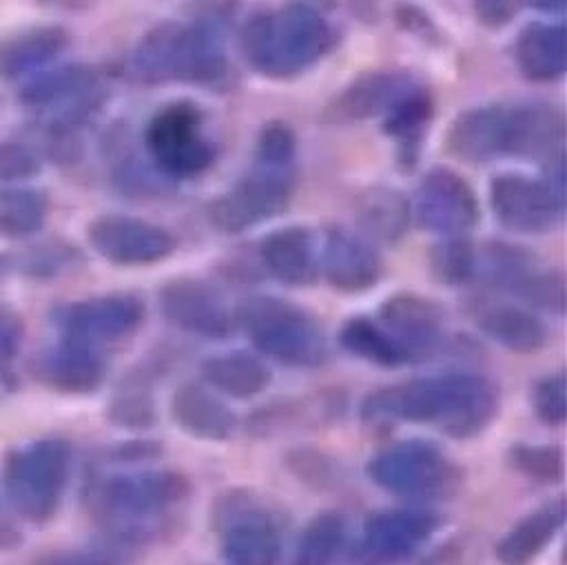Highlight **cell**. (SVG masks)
Listing matches in <instances>:
<instances>
[{"label": "cell", "instance_id": "obj_1", "mask_svg": "<svg viewBox=\"0 0 567 565\" xmlns=\"http://www.w3.org/2000/svg\"><path fill=\"white\" fill-rule=\"evenodd\" d=\"M498 414V388L474 372H447L392 383L370 392L363 417L408 421L441 430L452 439L481 434Z\"/></svg>", "mask_w": 567, "mask_h": 565}, {"label": "cell", "instance_id": "obj_2", "mask_svg": "<svg viewBox=\"0 0 567 565\" xmlns=\"http://www.w3.org/2000/svg\"><path fill=\"white\" fill-rule=\"evenodd\" d=\"M565 117L549 102L485 104L458 113L447 129V151L465 164L498 157L551 160L563 153Z\"/></svg>", "mask_w": 567, "mask_h": 565}, {"label": "cell", "instance_id": "obj_3", "mask_svg": "<svg viewBox=\"0 0 567 565\" xmlns=\"http://www.w3.org/2000/svg\"><path fill=\"white\" fill-rule=\"evenodd\" d=\"M334 44V27L317 9L301 2L255 13L239 35L248 66L270 80H290L306 73Z\"/></svg>", "mask_w": 567, "mask_h": 565}, {"label": "cell", "instance_id": "obj_4", "mask_svg": "<svg viewBox=\"0 0 567 565\" xmlns=\"http://www.w3.org/2000/svg\"><path fill=\"white\" fill-rule=\"evenodd\" d=\"M190 494L175 470H140L104 479L95 490L100 514L126 538L144 541L175 527Z\"/></svg>", "mask_w": 567, "mask_h": 565}, {"label": "cell", "instance_id": "obj_5", "mask_svg": "<svg viewBox=\"0 0 567 565\" xmlns=\"http://www.w3.org/2000/svg\"><path fill=\"white\" fill-rule=\"evenodd\" d=\"M133 71L151 84L221 86L228 80V60L215 29L199 22L171 20L140 40L133 53Z\"/></svg>", "mask_w": 567, "mask_h": 565}, {"label": "cell", "instance_id": "obj_6", "mask_svg": "<svg viewBox=\"0 0 567 565\" xmlns=\"http://www.w3.org/2000/svg\"><path fill=\"white\" fill-rule=\"evenodd\" d=\"M233 317L268 359L292 368H315L328 359L319 319L292 301L270 295L246 297Z\"/></svg>", "mask_w": 567, "mask_h": 565}, {"label": "cell", "instance_id": "obj_7", "mask_svg": "<svg viewBox=\"0 0 567 565\" xmlns=\"http://www.w3.org/2000/svg\"><path fill=\"white\" fill-rule=\"evenodd\" d=\"M71 468L66 441L47 439L9 454L2 487L13 510L27 521H49L62 499Z\"/></svg>", "mask_w": 567, "mask_h": 565}, {"label": "cell", "instance_id": "obj_8", "mask_svg": "<svg viewBox=\"0 0 567 565\" xmlns=\"http://www.w3.org/2000/svg\"><path fill=\"white\" fill-rule=\"evenodd\" d=\"M370 481L403 499H447L461 485V470L430 441H399L377 452L365 468Z\"/></svg>", "mask_w": 567, "mask_h": 565}, {"label": "cell", "instance_id": "obj_9", "mask_svg": "<svg viewBox=\"0 0 567 565\" xmlns=\"http://www.w3.org/2000/svg\"><path fill=\"white\" fill-rule=\"evenodd\" d=\"M481 273L496 290L518 299L525 308H536L549 315H563L567 306L565 277L547 266L525 246L507 242H487L478 250Z\"/></svg>", "mask_w": 567, "mask_h": 565}, {"label": "cell", "instance_id": "obj_10", "mask_svg": "<svg viewBox=\"0 0 567 565\" xmlns=\"http://www.w3.org/2000/svg\"><path fill=\"white\" fill-rule=\"evenodd\" d=\"M197 104H164L146 124L144 144L153 164L173 179H190L213 164V144Z\"/></svg>", "mask_w": 567, "mask_h": 565}, {"label": "cell", "instance_id": "obj_11", "mask_svg": "<svg viewBox=\"0 0 567 565\" xmlns=\"http://www.w3.org/2000/svg\"><path fill=\"white\" fill-rule=\"evenodd\" d=\"M295 166L252 162V168L221 193L208 208L221 233H241L284 213L295 193Z\"/></svg>", "mask_w": 567, "mask_h": 565}, {"label": "cell", "instance_id": "obj_12", "mask_svg": "<svg viewBox=\"0 0 567 565\" xmlns=\"http://www.w3.org/2000/svg\"><path fill=\"white\" fill-rule=\"evenodd\" d=\"M20 102L47 113L53 133H66L100 106L102 84L91 66L62 64L29 80L20 91Z\"/></svg>", "mask_w": 567, "mask_h": 565}, {"label": "cell", "instance_id": "obj_13", "mask_svg": "<svg viewBox=\"0 0 567 565\" xmlns=\"http://www.w3.org/2000/svg\"><path fill=\"white\" fill-rule=\"evenodd\" d=\"M489 204L501 226L523 235H540L560 226L565 191L547 177L501 173L489 182Z\"/></svg>", "mask_w": 567, "mask_h": 565}, {"label": "cell", "instance_id": "obj_14", "mask_svg": "<svg viewBox=\"0 0 567 565\" xmlns=\"http://www.w3.org/2000/svg\"><path fill=\"white\" fill-rule=\"evenodd\" d=\"M439 527L427 510H385L370 516L352 549V565H399L421 549Z\"/></svg>", "mask_w": 567, "mask_h": 565}, {"label": "cell", "instance_id": "obj_15", "mask_svg": "<svg viewBox=\"0 0 567 565\" xmlns=\"http://www.w3.org/2000/svg\"><path fill=\"white\" fill-rule=\"evenodd\" d=\"M86 235L97 255L120 266L155 264L175 250L166 228L131 215H100L89 224Z\"/></svg>", "mask_w": 567, "mask_h": 565}, {"label": "cell", "instance_id": "obj_16", "mask_svg": "<svg viewBox=\"0 0 567 565\" xmlns=\"http://www.w3.org/2000/svg\"><path fill=\"white\" fill-rule=\"evenodd\" d=\"M414 213L419 224L432 233L461 235L478 222V202L456 171L434 166L416 186Z\"/></svg>", "mask_w": 567, "mask_h": 565}, {"label": "cell", "instance_id": "obj_17", "mask_svg": "<svg viewBox=\"0 0 567 565\" xmlns=\"http://www.w3.org/2000/svg\"><path fill=\"white\" fill-rule=\"evenodd\" d=\"M144 321V304L128 292L102 295L69 304L60 310L58 323L69 339L95 346L133 335Z\"/></svg>", "mask_w": 567, "mask_h": 565}, {"label": "cell", "instance_id": "obj_18", "mask_svg": "<svg viewBox=\"0 0 567 565\" xmlns=\"http://www.w3.org/2000/svg\"><path fill=\"white\" fill-rule=\"evenodd\" d=\"M157 297L162 315L168 319V323L188 335L224 339L235 328V317L221 295L199 279H173L159 290Z\"/></svg>", "mask_w": 567, "mask_h": 565}, {"label": "cell", "instance_id": "obj_19", "mask_svg": "<svg viewBox=\"0 0 567 565\" xmlns=\"http://www.w3.org/2000/svg\"><path fill=\"white\" fill-rule=\"evenodd\" d=\"M425 86L403 69L368 71L352 80L330 104L332 122H363L390 115L401 102L423 91Z\"/></svg>", "mask_w": 567, "mask_h": 565}, {"label": "cell", "instance_id": "obj_20", "mask_svg": "<svg viewBox=\"0 0 567 565\" xmlns=\"http://www.w3.org/2000/svg\"><path fill=\"white\" fill-rule=\"evenodd\" d=\"M219 552L226 565H279L281 538L272 516L241 499L221 512Z\"/></svg>", "mask_w": 567, "mask_h": 565}, {"label": "cell", "instance_id": "obj_21", "mask_svg": "<svg viewBox=\"0 0 567 565\" xmlns=\"http://www.w3.org/2000/svg\"><path fill=\"white\" fill-rule=\"evenodd\" d=\"M377 321L408 350L410 359H425L443 343V308L423 295L399 292L388 297L377 312Z\"/></svg>", "mask_w": 567, "mask_h": 565}, {"label": "cell", "instance_id": "obj_22", "mask_svg": "<svg viewBox=\"0 0 567 565\" xmlns=\"http://www.w3.org/2000/svg\"><path fill=\"white\" fill-rule=\"evenodd\" d=\"M319 270L334 290L365 292L383 277V259L361 235L330 228L319 250Z\"/></svg>", "mask_w": 567, "mask_h": 565}, {"label": "cell", "instance_id": "obj_23", "mask_svg": "<svg viewBox=\"0 0 567 565\" xmlns=\"http://www.w3.org/2000/svg\"><path fill=\"white\" fill-rule=\"evenodd\" d=\"M467 315L481 332L507 350L536 352L547 343L545 323L520 304L476 297L470 299Z\"/></svg>", "mask_w": 567, "mask_h": 565}, {"label": "cell", "instance_id": "obj_24", "mask_svg": "<svg viewBox=\"0 0 567 565\" xmlns=\"http://www.w3.org/2000/svg\"><path fill=\"white\" fill-rule=\"evenodd\" d=\"M259 259L268 275L286 286H310L319 275V248L303 226H286L259 242Z\"/></svg>", "mask_w": 567, "mask_h": 565}, {"label": "cell", "instance_id": "obj_25", "mask_svg": "<svg viewBox=\"0 0 567 565\" xmlns=\"http://www.w3.org/2000/svg\"><path fill=\"white\" fill-rule=\"evenodd\" d=\"M565 516L567 505L563 496L536 507L516 525H512L507 534L496 543V558L503 565L534 563L545 552V547L558 536V532L565 525Z\"/></svg>", "mask_w": 567, "mask_h": 565}, {"label": "cell", "instance_id": "obj_26", "mask_svg": "<svg viewBox=\"0 0 567 565\" xmlns=\"http://www.w3.org/2000/svg\"><path fill=\"white\" fill-rule=\"evenodd\" d=\"M171 417L182 432L202 441H224L237 425L226 403L197 383H184L173 392Z\"/></svg>", "mask_w": 567, "mask_h": 565}, {"label": "cell", "instance_id": "obj_27", "mask_svg": "<svg viewBox=\"0 0 567 565\" xmlns=\"http://www.w3.org/2000/svg\"><path fill=\"white\" fill-rule=\"evenodd\" d=\"M38 372L60 392H93L104 379V361L93 346L66 339L42 355Z\"/></svg>", "mask_w": 567, "mask_h": 565}, {"label": "cell", "instance_id": "obj_28", "mask_svg": "<svg viewBox=\"0 0 567 565\" xmlns=\"http://www.w3.org/2000/svg\"><path fill=\"white\" fill-rule=\"evenodd\" d=\"M514 53L525 78L558 80L567 71V29L556 22H532L518 33Z\"/></svg>", "mask_w": 567, "mask_h": 565}, {"label": "cell", "instance_id": "obj_29", "mask_svg": "<svg viewBox=\"0 0 567 565\" xmlns=\"http://www.w3.org/2000/svg\"><path fill=\"white\" fill-rule=\"evenodd\" d=\"M69 47V31L58 24L29 27L0 38V78H20L55 60Z\"/></svg>", "mask_w": 567, "mask_h": 565}, {"label": "cell", "instance_id": "obj_30", "mask_svg": "<svg viewBox=\"0 0 567 565\" xmlns=\"http://www.w3.org/2000/svg\"><path fill=\"white\" fill-rule=\"evenodd\" d=\"M202 377L210 388L233 399H250L270 383L268 366L250 352H224L202 366Z\"/></svg>", "mask_w": 567, "mask_h": 565}, {"label": "cell", "instance_id": "obj_31", "mask_svg": "<svg viewBox=\"0 0 567 565\" xmlns=\"http://www.w3.org/2000/svg\"><path fill=\"white\" fill-rule=\"evenodd\" d=\"M410 217V199L394 186H374L357 204V219L365 235L385 244L399 242L408 233Z\"/></svg>", "mask_w": 567, "mask_h": 565}, {"label": "cell", "instance_id": "obj_32", "mask_svg": "<svg viewBox=\"0 0 567 565\" xmlns=\"http://www.w3.org/2000/svg\"><path fill=\"white\" fill-rule=\"evenodd\" d=\"M339 341L350 355L377 366L390 368L412 361L408 350L372 317H350L341 326Z\"/></svg>", "mask_w": 567, "mask_h": 565}, {"label": "cell", "instance_id": "obj_33", "mask_svg": "<svg viewBox=\"0 0 567 565\" xmlns=\"http://www.w3.org/2000/svg\"><path fill=\"white\" fill-rule=\"evenodd\" d=\"M346 521L337 512L317 514L301 532L290 565H332L346 545Z\"/></svg>", "mask_w": 567, "mask_h": 565}, {"label": "cell", "instance_id": "obj_34", "mask_svg": "<svg viewBox=\"0 0 567 565\" xmlns=\"http://www.w3.org/2000/svg\"><path fill=\"white\" fill-rule=\"evenodd\" d=\"M432 120V102L427 91H419L401 102L390 115L383 117V131L396 140L403 162H414Z\"/></svg>", "mask_w": 567, "mask_h": 565}, {"label": "cell", "instance_id": "obj_35", "mask_svg": "<svg viewBox=\"0 0 567 565\" xmlns=\"http://www.w3.org/2000/svg\"><path fill=\"white\" fill-rule=\"evenodd\" d=\"M47 219V197L33 188H0V237L22 239Z\"/></svg>", "mask_w": 567, "mask_h": 565}, {"label": "cell", "instance_id": "obj_36", "mask_svg": "<svg viewBox=\"0 0 567 565\" xmlns=\"http://www.w3.org/2000/svg\"><path fill=\"white\" fill-rule=\"evenodd\" d=\"M432 277L443 286H463L474 279L478 253L474 244L461 235H445L427 255Z\"/></svg>", "mask_w": 567, "mask_h": 565}, {"label": "cell", "instance_id": "obj_37", "mask_svg": "<svg viewBox=\"0 0 567 565\" xmlns=\"http://www.w3.org/2000/svg\"><path fill=\"white\" fill-rule=\"evenodd\" d=\"M507 461L516 472L538 483L560 481L565 472L563 450L554 445L514 443L507 452Z\"/></svg>", "mask_w": 567, "mask_h": 565}, {"label": "cell", "instance_id": "obj_38", "mask_svg": "<svg viewBox=\"0 0 567 565\" xmlns=\"http://www.w3.org/2000/svg\"><path fill=\"white\" fill-rule=\"evenodd\" d=\"M255 160L275 166H295L297 160V137L286 122H268L255 146Z\"/></svg>", "mask_w": 567, "mask_h": 565}, {"label": "cell", "instance_id": "obj_39", "mask_svg": "<svg viewBox=\"0 0 567 565\" xmlns=\"http://www.w3.org/2000/svg\"><path fill=\"white\" fill-rule=\"evenodd\" d=\"M536 417L547 425H563L567 419V379L565 372L543 377L532 392Z\"/></svg>", "mask_w": 567, "mask_h": 565}, {"label": "cell", "instance_id": "obj_40", "mask_svg": "<svg viewBox=\"0 0 567 565\" xmlns=\"http://www.w3.org/2000/svg\"><path fill=\"white\" fill-rule=\"evenodd\" d=\"M111 419L124 428H148L155 421V403L148 390H122L111 403Z\"/></svg>", "mask_w": 567, "mask_h": 565}, {"label": "cell", "instance_id": "obj_41", "mask_svg": "<svg viewBox=\"0 0 567 565\" xmlns=\"http://www.w3.org/2000/svg\"><path fill=\"white\" fill-rule=\"evenodd\" d=\"M40 171L38 155L18 142H0V182L29 179Z\"/></svg>", "mask_w": 567, "mask_h": 565}, {"label": "cell", "instance_id": "obj_42", "mask_svg": "<svg viewBox=\"0 0 567 565\" xmlns=\"http://www.w3.org/2000/svg\"><path fill=\"white\" fill-rule=\"evenodd\" d=\"M22 332H24V326L20 315L11 306L0 301V363L13 359V355L20 348Z\"/></svg>", "mask_w": 567, "mask_h": 565}, {"label": "cell", "instance_id": "obj_43", "mask_svg": "<svg viewBox=\"0 0 567 565\" xmlns=\"http://www.w3.org/2000/svg\"><path fill=\"white\" fill-rule=\"evenodd\" d=\"M476 20L485 27H505L516 13V0H474Z\"/></svg>", "mask_w": 567, "mask_h": 565}, {"label": "cell", "instance_id": "obj_44", "mask_svg": "<svg viewBox=\"0 0 567 565\" xmlns=\"http://www.w3.org/2000/svg\"><path fill=\"white\" fill-rule=\"evenodd\" d=\"M33 565H111L102 556L86 552H53L38 558Z\"/></svg>", "mask_w": 567, "mask_h": 565}, {"label": "cell", "instance_id": "obj_45", "mask_svg": "<svg viewBox=\"0 0 567 565\" xmlns=\"http://www.w3.org/2000/svg\"><path fill=\"white\" fill-rule=\"evenodd\" d=\"M525 2L545 13H563L567 7V0H525Z\"/></svg>", "mask_w": 567, "mask_h": 565}]
</instances>
